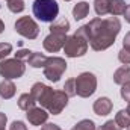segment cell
<instances>
[{"instance_id": "cell-10", "label": "cell", "mask_w": 130, "mask_h": 130, "mask_svg": "<svg viewBox=\"0 0 130 130\" xmlns=\"http://www.w3.org/2000/svg\"><path fill=\"white\" fill-rule=\"evenodd\" d=\"M68 98L70 97L65 94L64 91H55L53 97H52L50 103H48L47 110H48L50 113H53V115H59V113L65 109V106H67V103H68Z\"/></svg>"}, {"instance_id": "cell-33", "label": "cell", "mask_w": 130, "mask_h": 130, "mask_svg": "<svg viewBox=\"0 0 130 130\" xmlns=\"http://www.w3.org/2000/svg\"><path fill=\"white\" fill-rule=\"evenodd\" d=\"M6 121H8L6 115H5L3 112H0V130H3V129H5V126H6Z\"/></svg>"}, {"instance_id": "cell-37", "label": "cell", "mask_w": 130, "mask_h": 130, "mask_svg": "<svg viewBox=\"0 0 130 130\" xmlns=\"http://www.w3.org/2000/svg\"><path fill=\"white\" fill-rule=\"evenodd\" d=\"M127 130H130V126H129V127H127Z\"/></svg>"}, {"instance_id": "cell-1", "label": "cell", "mask_w": 130, "mask_h": 130, "mask_svg": "<svg viewBox=\"0 0 130 130\" xmlns=\"http://www.w3.org/2000/svg\"><path fill=\"white\" fill-rule=\"evenodd\" d=\"M82 27L86 33L88 42L91 44L92 50L103 52L115 42L117 35L121 30V23L117 17L94 18Z\"/></svg>"}, {"instance_id": "cell-25", "label": "cell", "mask_w": 130, "mask_h": 130, "mask_svg": "<svg viewBox=\"0 0 130 130\" xmlns=\"http://www.w3.org/2000/svg\"><path fill=\"white\" fill-rule=\"evenodd\" d=\"M11 53H12V45L9 42H0V61H3Z\"/></svg>"}, {"instance_id": "cell-13", "label": "cell", "mask_w": 130, "mask_h": 130, "mask_svg": "<svg viewBox=\"0 0 130 130\" xmlns=\"http://www.w3.org/2000/svg\"><path fill=\"white\" fill-rule=\"evenodd\" d=\"M15 95V85L12 80L5 79L3 82H0V97L5 100H9Z\"/></svg>"}, {"instance_id": "cell-34", "label": "cell", "mask_w": 130, "mask_h": 130, "mask_svg": "<svg viewBox=\"0 0 130 130\" xmlns=\"http://www.w3.org/2000/svg\"><path fill=\"white\" fill-rule=\"evenodd\" d=\"M124 17H126V21L130 23V5H127V8H126V11H124V14H123Z\"/></svg>"}, {"instance_id": "cell-20", "label": "cell", "mask_w": 130, "mask_h": 130, "mask_svg": "<svg viewBox=\"0 0 130 130\" xmlns=\"http://www.w3.org/2000/svg\"><path fill=\"white\" fill-rule=\"evenodd\" d=\"M115 123L121 127V129H127L130 126V115L127 110H120L115 115Z\"/></svg>"}, {"instance_id": "cell-2", "label": "cell", "mask_w": 130, "mask_h": 130, "mask_svg": "<svg viewBox=\"0 0 130 130\" xmlns=\"http://www.w3.org/2000/svg\"><path fill=\"white\" fill-rule=\"evenodd\" d=\"M59 14V5L56 0H35L33 15L42 23H52Z\"/></svg>"}, {"instance_id": "cell-23", "label": "cell", "mask_w": 130, "mask_h": 130, "mask_svg": "<svg viewBox=\"0 0 130 130\" xmlns=\"http://www.w3.org/2000/svg\"><path fill=\"white\" fill-rule=\"evenodd\" d=\"M64 92L68 95V97H74V95H77V92H76V79H68V80L65 82Z\"/></svg>"}, {"instance_id": "cell-12", "label": "cell", "mask_w": 130, "mask_h": 130, "mask_svg": "<svg viewBox=\"0 0 130 130\" xmlns=\"http://www.w3.org/2000/svg\"><path fill=\"white\" fill-rule=\"evenodd\" d=\"M94 112L100 115V117H106V115H109L110 113V110H112V107H113V104H112V101L109 100L107 97H100L97 98L95 101H94Z\"/></svg>"}, {"instance_id": "cell-39", "label": "cell", "mask_w": 130, "mask_h": 130, "mask_svg": "<svg viewBox=\"0 0 130 130\" xmlns=\"http://www.w3.org/2000/svg\"><path fill=\"white\" fill-rule=\"evenodd\" d=\"M3 130H5V129H3Z\"/></svg>"}, {"instance_id": "cell-38", "label": "cell", "mask_w": 130, "mask_h": 130, "mask_svg": "<svg viewBox=\"0 0 130 130\" xmlns=\"http://www.w3.org/2000/svg\"><path fill=\"white\" fill-rule=\"evenodd\" d=\"M6 2H11V0H6Z\"/></svg>"}, {"instance_id": "cell-24", "label": "cell", "mask_w": 130, "mask_h": 130, "mask_svg": "<svg viewBox=\"0 0 130 130\" xmlns=\"http://www.w3.org/2000/svg\"><path fill=\"white\" fill-rule=\"evenodd\" d=\"M73 130H95V124L91 120H82L73 127Z\"/></svg>"}, {"instance_id": "cell-16", "label": "cell", "mask_w": 130, "mask_h": 130, "mask_svg": "<svg viewBox=\"0 0 130 130\" xmlns=\"http://www.w3.org/2000/svg\"><path fill=\"white\" fill-rule=\"evenodd\" d=\"M35 104H36V101H35V98L30 92H26V94H21L20 98H18V107L21 109V110H30L32 107H35Z\"/></svg>"}, {"instance_id": "cell-4", "label": "cell", "mask_w": 130, "mask_h": 130, "mask_svg": "<svg viewBox=\"0 0 130 130\" xmlns=\"http://www.w3.org/2000/svg\"><path fill=\"white\" fill-rule=\"evenodd\" d=\"M97 89V77L92 73H82L76 77V92L79 97H91Z\"/></svg>"}, {"instance_id": "cell-35", "label": "cell", "mask_w": 130, "mask_h": 130, "mask_svg": "<svg viewBox=\"0 0 130 130\" xmlns=\"http://www.w3.org/2000/svg\"><path fill=\"white\" fill-rule=\"evenodd\" d=\"M3 30H5V24H3V21L0 20V33L3 32Z\"/></svg>"}, {"instance_id": "cell-11", "label": "cell", "mask_w": 130, "mask_h": 130, "mask_svg": "<svg viewBox=\"0 0 130 130\" xmlns=\"http://www.w3.org/2000/svg\"><path fill=\"white\" fill-rule=\"evenodd\" d=\"M26 117H27V120H29V123H30L32 126H42V124L47 121L48 113H47V110H45L44 107H36V106H35L30 110H27Z\"/></svg>"}, {"instance_id": "cell-3", "label": "cell", "mask_w": 130, "mask_h": 130, "mask_svg": "<svg viewBox=\"0 0 130 130\" xmlns=\"http://www.w3.org/2000/svg\"><path fill=\"white\" fill-rule=\"evenodd\" d=\"M64 52L68 58H80L88 52V39L76 30L74 35L68 36L64 44Z\"/></svg>"}, {"instance_id": "cell-29", "label": "cell", "mask_w": 130, "mask_h": 130, "mask_svg": "<svg viewBox=\"0 0 130 130\" xmlns=\"http://www.w3.org/2000/svg\"><path fill=\"white\" fill-rule=\"evenodd\" d=\"M30 53L32 52H29V50H26V48H21V50H18L17 53H15V58L17 59H20V61H27L29 59V56H30Z\"/></svg>"}, {"instance_id": "cell-19", "label": "cell", "mask_w": 130, "mask_h": 130, "mask_svg": "<svg viewBox=\"0 0 130 130\" xmlns=\"http://www.w3.org/2000/svg\"><path fill=\"white\" fill-rule=\"evenodd\" d=\"M127 5L124 0H110V9H109V14L112 15H121L124 14Z\"/></svg>"}, {"instance_id": "cell-21", "label": "cell", "mask_w": 130, "mask_h": 130, "mask_svg": "<svg viewBox=\"0 0 130 130\" xmlns=\"http://www.w3.org/2000/svg\"><path fill=\"white\" fill-rule=\"evenodd\" d=\"M70 30V21L68 20H59V21H56V23H53L52 26H50V32H59V33H67Z\"/></svg>"}, {"instance_id": "cell-14", "label": "cell", "mask_w": 130, "mask_h": 130, "mask_svg": "<svg viewBox=\"0 0 130 130\" xmlns=\"http://www.w3.org/2000/svg\"><path fill=\"white\" fill-rule=\"evenodd\" d=\"M113 82L118 85H124L126 82H130V67L124 65L121 68H118L113 73Z\"/></svg>"}, {"instance_id": "cell-9", "label": "cell", "mask_w": 130, "mask_h": 130, "mask_svg": "<svg viewBox=\"0 0 130 130\" xmlns=\"http://www.w3.org/2000/svg\"><path fill=\"white\" fill-rule=\"evenodd\" d=\"M65 41H67V33H59V32H50L42 41L44 48L48 53H56L64 47Z\"/></svg>"}, {"instance_id": "cell-5", "label": "cell", "mask_w": 130, "mask_h": 130, "mask_svg": "<svg viewBox=\"0 0 130 130\" xmlns=\"http://www.w3.org/2000/svg\"><path fill=\"white\" fill-rule=\"evenodd\" d=\"M26 65L23 61L14 58V59H3L0 61V76L5 79H18L24 74Z\"/></svg>"}, {"instance_id": "cell-15", "label": "cell", "mask_w": 130, "mask_h": 130, "mask_svg": "<svg viewBox=\"0 0 130 130\" xmlns=\"http://www.w3.org/2000/svg\"><path fill=\"white\" fill-rule=\"evenodd\" d=\"M47 56L42 55V53H38V52H32L29 59H27V64L33 67V68H44L45 67V62H47Z\"/></svg>"}, {"instance_id": "cell-36", "label": "cell", "mask_w": 130, "mask_h": 130, "mask_svg": "<svg viewBox=\"0 0 130 130\" xmlns=\"http://www.w3.org/2000/svg\"><path fill=\"white\" fill-rule=\"evenodd\" d=\"M127 112H129V115H130V103H129V106H127V109H126Z\"/></svg>"}, {"instance_id": "cell-8", "label": "cell", "mask_w": 130, "mask_h": 130, "mask_svg": "<svg viewBox=\"0 0 130 130\" xmlns=\"http://www.w3.org/2000/svg\"><path fill=\"white\" fill-rule=\"evenodd\" d=\"M30 94L33 95V98H35V101H36V103H39L44 109H47V107H48L50 100H52L53 94H55V91H53L50 86H47V85H44V83L38 82V83H35V85L32 86Z\"/></svg>"}, {"instance_id": "cell-30", "label": "cell", "mask_w": 130, "mask_h": 130, "mask_svg": "<svg viewBox=\"0 0 130 130\" xmlns=\"http://www.w3.org/2000/svg\"><path fill=\"white\" fill-rule=\"evenodd\" d=\"M9 130H27V127H26V124L23 121H14L11 124Z\"/></svg>"}, {"instance_id": "cell-32", "label": "cell", "mask_w": 130, "mask_h": 130, "mask_svg": "<svg viewBox=\"0 0 130 130\" xmlns=\"http://www.w3.org/2000/svg\"><path fill=\"white\" fill-rule=\"evenodd\" d=\"M123 48L130 50V32L126 33V36H124V39H123Z\"/></svg>"}, {"instance_id": "cell-26", "label": "cell", "mask_w": 130, "mask_h": 130, "mask_svg": "<svg viewBox=\"0 0 130 130\" xmlns=\"http://www.w3.org/2000/svg\"><path fill=\"white\" fill-rule=\"evenodd\" d=\"M97 130H123V129L115 123V120H109V121H106L103 126H100Z\"/></svg>"}, {"instance_id": "cell-17", "label": "cell", "mask_w": 130, "mask_h": 130, "mask_svg": "<svg viewBox=\"0 0 130 130\" xmlns=\"http://www.w3.org/2000/svg\"><path fill=\"white\" fill-rule=\"evenodd\" d=\"M88 14H89V5L86 2H79L73 8V17L76 20H83L85 17H88Z\"/></svg>"}, {"instance_id": "cell-27", "label": "cell", "mask_w": 130, "mask_h": 130, "mask_svg": "<svg viewBox=\"0 0 130 130\" xmlns=\"http://www.w3.org/2000/svg\"><path fill=\"white\" fill-rule=\"evenodd\" d=\"M118 59H120V62H121V64L129 65L130 64V50L123 48V50L118 53Z\"/></svg>"}, {"instance_id": "cell-6", "label": "cell", "mask_w": 130, "mask_h": 130, "mask_svg": "<svg viewBox=\"0 0 130 130\" xmlns=\"http://www.w3.org/2000/svg\"><path fill=\"white\" fill-rule=\"evenodd\" d=\"M67 70V62L62 58H48L45 67H44V76L50 80V82H59V79L62 77V74Z\"/></svg>"}, {"instance_id": "cell-31", "label": "cell", "mask_w": 130, "mask_h": 130, "mask_svg": "<svg viewBox=\"0 0 130 130\" xmlns=\"http://www.w3.org/2000/svg\"><path fill=\"white\" fill-rule=\"evenodd\" d=\"M41 130H61V127H59L58 124L47 123V124H44V126H42V129H41Z\"/></svg>"}, {"instance_id": "cell-7", "label": "cell", "mask_w": 130, "mask_h": 130, "mask_svg": "<svg viewBox=\"0 0 130 130\" xmlns=\"http://www.w3.org/2000/svg\"><path fill=\"white\" fill-rule=\"evenodd\" d=\"M15 32L27 39H35L39 33V27L30 17H20L15 21Z\"/></svg>"}, {"instance_id": "cell-18", "label": "cell", "mask_w": 130, "mask_h": 130, "mask_svg": "<svg viewBox=\"0 0 130 130\" xmlns=\"http://www.w3.org/2000/svg\"><path fill=\"white\" fill-rule=\"evenodd\" d=\"M94 9H95L97 15H100V17L109 14V9H110V0H94Z\"/></svg>"}, {"instance_id": "cell-28", "label": "cell", "mask_w": 130, "mask_h": 130, "mask_svg": "<svg viewBox=\"0 0 130 130\" xmlns=\"http://www.w3.org/2000/svg\"><path fill=\"white\" fill-rule=\"evenodd\" d=\"M121 97L130 103V82H126L124 85H121Z\"/></svg>"}, {"instance_id": "cell-22", "label": "cell", "mask_w": 130, "mask_h": 130, "mask_svg": "<svg viewBox=\"0 0 130 130\" xmlns=\"http://www.w3.org/2000/svg\"><path fill=\"white\" fill-rule=\"evenodd\" d=\"M8 8H9L11 12L18 14V12H23L26 6H24V2L23 0H11V2H8Z\"/></svg>"}]
</instances>
